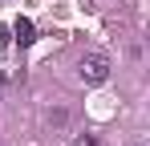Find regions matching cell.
Returning a JSON list of instances; mask_svg holds the SVG:
<instances>
[{
  "mask_svg": "<svg viewBox=\"0 0 150 146\" xmlns=\"http://www.w3.org/2000/svg\"><path fill=\"white\" fill-rule=\"evenodd\" d=\"M77 73H81L85 85H101V81H110V57L105 53H85L81 65H77Z\"/></svg>",
  "mask_w": 150,
  "mask_h": 146,
  "instance_id": "obj_1",
  "label": "cell"
},
{
  "mask_svg": "<svg viewBox=\"0 0 150 146\" xmlns=\"http://www.w3.org/2000/svg\"><path fill=\"white\" fill-rule=\"evenodd\" d=\"M12 41H16V45H33V41H37V28H33L28 16H16V24H12Z\"/></svg>",
  "mask_w": 150,
  "mask_h": 146,
  "instance_id": "obj_2",
  "label": "cell"
},
{
  "mask_svg": "<svg viewBox=\"0 0 150 146\" xmlns=\"http://www.w3.org/2000/svg\"><path fill=\"white\" fill-rule=\"evenodd\" d=\"M73 146H98V138H89V134H81V138H77Z\"/></svg>",
  "mask_w": 150,
  "mask_h": 146,
  "instance_id": "obj_3",
  "label": "cell"
},
{
  "mask_svg": "<svg viewBox=\"0 0 150 146\" xmlns=\"http://www.w3.org/2000/svg\"><path fill=\"white\" fill-rule=\"evenodd\" d=\"M134 146H146V142H134Z\"/></svg>",
  "mask_w": 150,
  "mask_h": 146,
  "instance_id": "obj_4",
  "label": "cell"
}]
</instances>
